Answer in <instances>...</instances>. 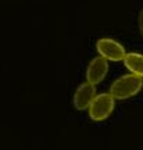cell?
Returning <instances> with one entry per match:
<instances>
[{"instance_id":"1","label":"cell","mask_w":143,"mask_h":150,"mask_svg":"<svg viewBox=\"0 0 143 150\" xmlns=\"http://www.w3.org/2000/svg\"><path fill=\"white\" fill-rule=\"evenodd\" d=\"M143 88V78L135 74L122 75L117 78L110 86V95L115 100H127L129 97L138 95Z\"/></svg>"},{"instance_id":"2","label":"cell","mask_w":143,"mask_h":150,"mask_svg":"<svg viewBox=\"0 0 143 150\" xmlns=\"http://www.w3.org/2000/svg\"><path fill=\"white\" fill-rule=\"evenodd\" d=\"M115 107V99L110 93H100L93 99L89 106V117L92 121L100 122L111 115Z\"/></svg>"},{"instance_id":"7","label":"cell","mask_w":143,"mask_h":150,"mask_svg":"<svg viewBox=\"0 0 143 150\" xmlns=\"http://www.w3.org/2000/svg\"><path fill=\"white\" fill-rule=\"evenodd\" d=\"M138 25H139V31H140V33H142V36H143V8L140 10V13H139Z\"/></svg>"},{"instance_id":"4","label":"cell","mask_w":143,"mask_h":150,"mask_svg":"<svg viewBox=\"0 0 143 150\" xmlns=\"http://www.w3.org/2000/svg\"><path fill=\"white\" fill-rule=\"evenodd\" d=\"M97 96L96 95V88L93 83L90 82H85L76 88V91L74 93V107L79 111L88 110L90 106V103L93 102V99Z\"/></svg>"},{"instance_id":"6","label":"cell","mask_w":143,"mask_h":150,"mask_svg":"<svg viewBox=\"0 0 143 150\" xmlns=\"http://www.w3.org/2000/svg\"><path fill=\"white\" fill-rule=\"evenodd\" d=\"M124 64L131 74H135L143 78V54L127 53L125 59H124Z\"/></svg>"},{"instance_id":"5","label":"cell","mask_w":143,"mask_h":150,"mask_svg":"<svg viewBox=\"0 0 143 150\" xmlns=\"http://www.w3.org/2000/svg\"><path fill=\"white\" fill-rule=\"evenodd\" d=\"M107 72H108V60L104 59L103 56H99L90 61L86 71V79L90 83L97 85L106 78Z\"/></svg>"},{"instance_id":"3","label":"cell","mask_w":143,"mask_h":150,"mask_svg":"<svg viewBox=\"0 0 143 150\" xmlns=\"http://www.w3.org/2000/svg\"><path fill=\"white\" fill-rule=\"evenodd\" d=\"M96 50H97L99 56H103L108 61H121V60L124 61L125 56H127L125 49L121 43L108 39V38L99 39L96 42Z\"/></svg>"}]
</instances>
